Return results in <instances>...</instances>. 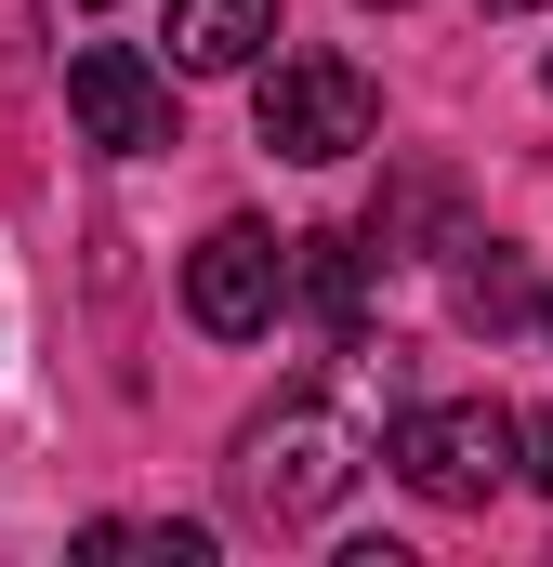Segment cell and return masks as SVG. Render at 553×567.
<instances>
[{
	"instance_id": "6da1fadb",
	"label": "cell",
	"mask_w": 553,
	"mask_h": 567,
	"mask_svg": "<svg viewBox=\"0 0 553 567\" xmlns=\"http://www.w3.org/2000/svg\"><path fill=\"white\" fill-rule=\"evenodd\" d=\"M356 462H369V449H356V423H343L330 396H276L264 423L238 435V502H251L264 528H316V515L356 488Z\"/></svg>"
},
{
	"instance_id": "7a4b0ae2",
	"label": "cell",
	"mask_w": 553,
	"mask_h": 567,
	"mask_svg": "<svg viewBox=\"0 0 553 567\" xmlns=\"http://www.w3.org/2000/svg\"><path fill=\"white\" fill-rule=\"evenodd\" d=\"M251 120H264L276 158L330 172V158H356V145L383 133V93H369V66H343V53H276L264 93H251Z\"/></svg>"
},
{
	"instance_id": "3957f363",
	"label": "cell",
	"mask_w": 553,
	"mask_h": 567,
	"mask_svg": "<svg viewBox=\"0 0 553 567\" xmlns=\"http://www.w3.org/2000/svg\"><path fill=\"white\" fill-rule=\"evenodd\" d=\"M396 475H409L435 515H474L501 475H514V410H488V396H435L396 423Z\"/></svg>"
},
{
	"instance_id": "277c9868",
	"label": "cell",
	"mask_w": 553,
	"mask_h": 567,
	"mask_svg": "<svg viewBox=\"0 0 553 567\" xmlns=\"http://www.w3.org/2000/svg\"><path fill=\"white\" fill-rule=\"evenodd\" d=\"M276 303H290V238L276 225H211L198 251H185V317L211 330V343H251V330H276Z\"/></svg>"
},
{
	"instance_id": "5b68a950",
	"label": "cell",
	"mask_w": 553,
	"mask_h": 567,
	"mask_svg": "<svg viewBox=\"0 0 553 567\" xmlns=\"http://www.w3.org/2000/svg\"><path fill=\"white\" fill-rule=\"evenodd\" d=\"M66 120L106 158H158L171 145V80L145 53H119V40H93V53H66Z\"/></svg>"
},
{
	"instance_id": "8992f818",
	"label": "cell",
	"mask_w": 553,
	"mask_h": 567,
	"mask_svg": "<svg viewBox=\"0 0 553 567\" xmlns=\"http://www.w3.org/2000/svg\"><path fill=\"white\" fill-rule=\"evenodd\" d=\"M276 40V0H171V66L185 80H238V66H264Z\"/></svg>"
},
{
	"instance_id": "52a82bcc",
	"label": "cell",
	"mask_w": 553,
	"mask_h": 567,
	"mask_svg": "<svg viewBox=\"0 0 553 567\" xmlns=\"http://www.w3.org/2000/svg\"><path fill=\"white\" fill-rule=\"evenodd\" d=\"M290 303H303L330 343H356V330H369V238H330V225L290 238Z\"/></svg>"
},
{
	"instance_id": "ba28073f",
	"label": "cell",
	"mask_w": 553,
	"mask_h": 567,
	"mask_svg": "<svg viewBox=\"0 0 553 567\" xmlns=\"http://www.w3.org/2000/svg\"><path fill=\"white\" fill-rule=\"evenodd\" d=\"M541 290H528V265H514V238H448V317L461 330H514Z\"/></svg>"
},
{
	"instance_id": "9c48e42d",
	"label": "cell",
	"mask_w": 553,
	"mask_h": 567,
	"mask_svg": "<svg viewBox=\"0 0 553 567\" xmlns=\"http://www.w3.org/2000/svg\"><path fill=\"white\" fill-rule=\"evenodd\" d=\"M80 555H171V567H211V528H133V515H93Z\"/></svg>"
},
{
	"instance_id": "30bf717a",
	"label": "cell",
	"mask_w": 553,
	"mask_h": 567,
	"mask_svg": "<svg viewBox=\"0 0 553 567\" xmlns=\"http://www.w3.org/2000/svg\"><path fill=\"white\" fill-rule=\"evenodd\" d=\"M514 475H528V488H553V410H541V423H514Z\"/></svg>"
},
{
	"instance_id": "8fae6325",
	"label": "cell",
	"mask_w": 553,
	"mask_h": 567,
	"mask_svg": "<svg viewBox=\"0 0 553 567\" xmlns=\"http://www.w3.org/2000/svg\"><path fill=\"white\" fill-rule=\"evenodd\" d=\"M488 13H528V0H488Z\"/></svg>"
},
{
	"instance_id": "7c38bea8",
	"label": "cell",
	"mask_w": 553,
	"mask_h": 567,
	"mask_svg": "<svg viewBox=\"0 0 553 567\" xmlns=\"http://www.w3.org/2000/svg\"><path fill=\"white\" fill-rule=\"evenodd\" d=\"M541 330H553V290H541Z\"/></svg>"
},
{
	"instance_id": "4fadbf2b",
	"label": "cell",
	"mask_w": 553,
	"mask_h": 567,
	"mask_svg": "<svg viewBox=\"0 0 553 567\" xmlns=\"http://www.w3.org/2000/svg\"><path fill=\"white\" fill-rule=\"evenodd\" d=\"M80 13H106V0H80Z\"/></svg>"
}]
</instances>
